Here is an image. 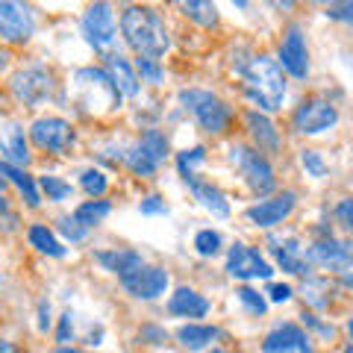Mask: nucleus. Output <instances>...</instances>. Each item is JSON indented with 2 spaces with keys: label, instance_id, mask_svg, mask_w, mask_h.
<instances>
[{
  "label": "nucleus",
  "instance_id": "f257e3e1",
  "mask_svg": "<svg viewBox=\"0 0 353 353\" xmlns=\"http://www.w3.org/2000/svg\"><path fill=\"white\" fill-rule=\"evenodd\" d=\"M236 74L245 80V94L253 106L262 112H277L285 101V77L277 59L265 57H250L245 62H236Z\"/></svg>",
  "mask_w": 353,
  "mask_h": 353
},
{
  "label": "nucleus",
  "instance_id": "f03ea898",
  "mask_svg": "<svg viewBox=\"0 0 353 353\" xmlns=\"http://www.w3.org/2000/svg\"><path fill=\"white\" fill-rule=\"evenodd\" d=\"M121 32L130 48L145 59H162L171 48L165 18L153 6H127L121 12Z\"/></svg>",
  "mask_w": 353,
  "mask_h": 353
},
{
  "label": "nucleus",
  "instance_id": "7ed1b4c3",
  "mask_svg": "<svg viewBox=\"0 0 353 353\" xmlns=\"http://www.w3.org/2000/svg\"><path fill=\"white\" fill-rule=\"evenodd\" d=\"M180 103H183V109H189L197 124L206 132H212V136L224 132L230 127V121H233V109L221 101V97H215L212 92H206V88H183Z\"/></svg>",
  "mask_w": 353,
  "mask_h": 353
},
{
  "label": "nucleus",
  "instance_id": "20e7f679",
  "mask_svg": "<svg viewBox=\"0 0 353 353\" xmlns=\"http://www.w3.org/2000/svg\"><path fill=\"white\" fill-rule=\"evenodd\" d=\"M83 39L92 44L97 53H109L118 39V24H115V9L109 0H94L85 6V12L80 18Z\"/></svg>",
  "mask_w": 353,
  "mask_h": 353
},
{
  "label": "nucleus",
  "instance_id": "39448f33",
  "mask_svg": "<svg viewBox=\"0 0 353 353\" xmlns=\"http://www.w3.org/2000/svg\"><path fill=\"white\" fill-rule=\"evenodd\" d=\"M168 136L162 130H148L136 145H130L124 153V165L136 176H150L159 171V165L168 159Z\"/></svg>",
  "mask_w": 353,
  "mask_h": 353
},
{
  "label": "nucleus",
  "instance_id": "423d86ee",
  "mask_svg": "<svg viewBox=\"0 0 353 353\" xmlns=\"http://www.w3.org/2000/svg\"><path fill=\"white\" fill-rule=\"evenodd\" d=\"M230 159H233V165L241 171V176H245V183L250 185L253 194H271L274 189H277V176H274V168L271 162L262 157L259 150H253L248 145H233L230 148Z\"/></svg>",
  "mask_w": 353,
  "mask_h": 353
},
{
  "label": "nucleus",
  "instance_id": "0eeeda50",
  "mask_svg": "<svg viewBox=\"0 0 353 353\" xmlns=\"http://www.w3.org/2000/svg\"><path fill=\"white\" fill-rule=\"evenodd\" d=\"M36 9L30 0H0V41L27 44L36 36Z\"/></svg>",
  "mask_w": 353,
  "mask_h": 353
},
{
  "label": "nucleus",
  "instance_id": "6e6552de",
  "mask_svg": "<svg viewBox=\"0 0 353 353\" xmlns=\"http://www.w3.org/2000/svg\"><path fill=\"white\" fill-rule=\"evenodd\" d=\"M9 88H12V94L24 106L36 109V106H41L44 101H50L53 97L57 80H53V74L48 68H41V65H30V68H21L18 74H12Z\"/></svg>",
  "mask_w": 353,
  "mask_h": 353
},
{
  "label": "nucleus",
  "instance_id": "1a4fd4ad",
  "mask_svg": "<svg viewBox=\"0 0 353 353\" xmlns=\"http://www.w3.org/2000/svg\"><path fill=\"white\" fill-rule=\"evenodd\" d=\"M303 256H306L309 265L347 274V271H353V241H341V239H333V236H324V239L312 241V245L303 250Z\"/></svg>",
  "mask_w": 353,
  "mask_h": 353
},
{
  "label": "nucleus",
  "instance_id": "9d476101",
  "mask_svg": "<svg viewBox=\"0 0 353 353\" xmlns=\"http://www.w3.org/2000/svg\"><path fill=\"white\" fill-rule=\"evenodd\" d=\"M227 274L233 280H271L274 277V265L262 256L256 248L241 245L236 241L227 253Z\"/></svg>",
  "mask_w": 353,
  "mask_h": 353
},
{
  "label": "nucleus",
  "instance_id": "9b49d317",
  "mask_svg": "<svg viewBox=\"0 0 353 353\" xmlns=\"http://www.w3.org/2000/svg\"><path fill=\"white\" fill-rule=\"evenodd\" d=\"M336 121H339V112H336V106L330 101H321V97H306V101L294 109L292 127H294V132H301V136H318V132L336 127Z\"/></svg>",
  "mask_w": 353,
  "mask_h": 353
},
{
  "label": "nucleus",
  "instance_id": "f8f14e48",
  "mask_svg": "<svg viewBox=\"0 0 353 353\" xmlns=\"http://www.w3.org/2000/svg\"><path fill=\"white\" fill-rule=\"evenodd\" d=\"M30 139L32 145L48 150V153H65L71 145H74V127L68 124L65 118H57V115H44V118H36L30 127Z\"/></svg>",
  "mask_w": 353,
  "mask_h": 353
},
{
  "label": "nucleus",
  "instance_id": "ddd939ff",
  "mask_svg": "<svg viewBox=\"0 0 353 353\" xmlns=\"http://www.w3.org/2000/svg\"><path fill=\"white\" fill-rule=\"evenodd\" d=\"M121 285L136 297V301H157L159 294L168 289V271L157 268V265H141L127 277H121Z\"/></svg>",
  "mask_w": 353,
  "mask_h": 353
},
{
  "label": "nucleus",
  "instance_id": "4468645a",
  "mask_svg": "<svg viewBox=\"0 0 353 353\" xmlns=\"http://www.w3.org/2000/svg\"><path fill=\"white\" fill-rule=\"evenodd\" d=\"M280 68L289 71L294 80H306L309 74V48H306V36L303 30L292 24L289 30H285V36L280 41Z\"/></svg>",
  "mask_w": 353,
  "mask_h": 353
},
{
  "label": "nucleus",
  "instance_id": "2eb2a0df",
  "mask_svg": "<svg viewBox=\"0 0 353 353\" xmlns=\"http://www.w3.org/2000/svg\"><path fill=\"white\" fill-rule=\"evenodd\" d=\"M297 203V194L294 192H283L277 197H271V201H259V203H253L245 218L250 221L253 227H262V230H271V227H277L283 224L285 218L292 215V209Z\"/></svg>",
  "mask_w": 353,
  "mask_h": 353
},
{
  "label": "nucleus",
  "instance_id": "dca6fc26",
  "mask_svg": "<svg viewBox=\"0 0 353 353\" xmlns=\"http://www.w3.org/2000/svg\"><path fill=\"white\" fill-rule=\"evenodd\" d=\"M262 353H315V347L297 324H280L274 333L265 336Z\"/></svg>",
  "mask_w": 353,
  "mask_h": 353
},
{
  "label": "nucleus",
  "instance_id": "f3484780",
  "mask_svg": "<svg viewBox=\"0 0 353 353\" xmlns=\"http://www.w3.org/2000/svg\"><path fill=\"white\" fill-rule=\"evenodd\" d=\"M106 74L121 97H139L141 83H139L136 65H130V59H124L121 53H106Z\"/></svg>",
  "mask_w": 353,
  "mask_h": 353
},
{
  "label": "nucleus",
  "instance_id": "a211bd4d",
  "mask_svg": "<svg viewBox=\"0 0 353 353\" xmlns=\"http://www.w3.org/2000/svg\"><path fill=\"white\" fill-rule=\"evenodd\" d=\"M268 245H271L274 259H277V265L283 271H289V274H309V262L303 256V248H301V241H297L294 236H285V239L271 236Z\"/></svg>",
  "mask_w": 353,
  "mask_h": 353
},
{
  "label": "nucleus",
  "instance_id": "6ab92c4d",
  "mask_svg": "<svg viewBox=\"0 0 353 353\" xmlns=\"http://www.w3.org/2000/svg\"><path fill=\"white\" fill-rule=\"evenodd\" d=\"M0 159L18 168L30 165V148H27V136L21 124H6L0 127Z\"/></svg>",
  "mask_w": 353,
  "mask_h": 353
},
{
  "label": "nucleus",
  "instance_id": "aec40b11",
  "mask_svg": "<svg viewBox=\"0 0 353 353\" xmlns=\"http://www.w3.org/2000/svg\"><path fill=\"white\" fill-rule=\"evenodd\" d=\"M245 124L250 130L253 141H256L259 153H277L280 150V132L274 127V121L265 115V112H256V109H250L245 115Z\"/></svg>",
  "mask_w": 353,
  "mask_h": 353
},
{
  "label": "nucleus",
  "instance_id": "412c9836",
  "mask_svg": "<svg viewBox=\"0 0 353 353\" xmlns=\"http://www.w3.org/2000/svg\"><path fill=\"white\" fill-rule=\"evenodd\" d=\"M94 262L101 265L103 271L115 274V277H127V274H132L136 268H141V265H145L141 253H136V250H124V248L97 250V253H94Z\"/></svg>",
  "mask_w": 353,
  "mask_h": 353
},
{
  "label": "nucleus",
  "instance_id": "4be33fe9",
  "mask_svg": "<svg viewBox=\"0 0 353 353\" xmlns=\"http://www.w3.org/2000/svg\"><path fill=\"white\" fill-rule=\"evenodd\" d=\"M189 189L194 194V201L201 203L206 212H212L215 218H230V201H227V194L218 189V185L212 183H206V180H189Z\"/></svg>",
  "mask_w": 353,
  "mask_h": 353
},
{
  "label": "nucleus",
  "instance_id": "5701e85b",
  "mask_svg": "<svg viewBox=\"0 0 353 353\" xmlns=\"http://www.w3.org/2000/svg\"><path fill=\"white\" fill-rule=\"evenodd\" d=\"M168 312L176 318H203L209 312V301L203 294H197L194 289H176L168 301Z\"/></svg>",
  "mask_w": 353,
  "mask_h": 353
},
{
  "label": "nucleus",
  "instance_id": "b1692460",
  "mask_svg": "<svg viewBox=\"0 0 353 353\" xmlns=\"http://www.w3.org/2000/svg\"><path fill=\"white\" fill-rule=\"evenodd\" d=\"M174 6L192 21V24L203 27V30H212L218 27V6L215 0H174Z\"/></svg>",
  "mask_w": 353,
  "mask_h": 353
},
{
  "label": "nucleus",
  "instance_id": "393cba45",
  "mask_svg": "<svg viewBox=\"0 0 353 353\" xmlns=\"http://www.w3.org/2000/svg\"><path fill=\"white\" fill-rule=\"evenodd\" d=\"M215 339H221L218 327H206V324H183L176 330V341L185 350H203L206 345H212Z\"/></svg>",
  "mask_w": 353,
  "mask_h": 353
},
{
  "label": "nucleus",
  "instance_id": "a878e982",
  "mask_svg": "<svg viewBox=\"0 0 353 353\" xmlns=\"http://www.w3.org/2000/svg\"><path fill=\"white\" fill-rule=\"evenodd\" d=\"M0 176H9V180L18 185V192L24 194L27 206H32V209L41 206V194H39V189H36V180H32V176H30L24 168H18V165H9V162L0 159Z\"/></svg>",
  "mask_w": 353,
  "mask_h": 353
},
{
  "label": "nucleus",
  "instance_id": "bb28decb",
  "mask_svg": "<svg viewBox=\"0 0 353 353\" xmlns=\"http://www.w3.org/2000/svg\"><path fill=\"white\" fill-rule=\"evenodd\" d=\"M27 239H30V245L36 248V250H41V253H48V256H57V259H62L65 256V248H62V241L50 233L44 224H32L30 227V233H27Z\"/></svg>",
  "mask_w": 353,
  "mask_h": 353
},
{
  "label": "nucleus",
  "instance_id": "cd10ccee",
  "mask_svg": "<svg viewBox=\"0 0 353 353\" xmlns=\"http://www.w3.org/2000/svg\"><path fill=\"white\" fill-rule=\"evenodd\" d=\"M109 212H112V203H109V201H101V197H92V201H85V203H80V206L74 209V218L80 221L83 227L92 230V227L101 224V221H103Z\"/></svg>",
  "mask_w": 353,
  "mask_h": 353
},
{
  "label": "nucleus",
  "instance_id": "c85d7f7f",
  "mask_svg": "<svg viewBox=\"0 0 353 353\" xmlns=\"http://www.w3.org/2000/svg\"><path fill=\"white\" fill-rule=\"evenodd\" d=\"M303 297H306V303L309 306H315V309H324L330 306V283L321 280V277H312V280H306L303 283Z\"/></svg>",
  "mask_w": 353,
  "mask_h": 353
},
{
  "label": "nucleus",
  "instance_id": "c756f323",
  "mask_svg": "<svg viewBox=\"0 0 353 353\" xmlns=\"http://www.w3.org/2000/svg\"><path fill=\"white\" fill-rule=\"evenodd\" d=\"M203 162H206V148L197 145V148L183 150L180 157H176V168H180V176H183V180L189 183V180H194V176H197L194 168H197V165H203Z\"/></svg>",
  "mask_w": 353,
  "mask_h": 353
},
{
  "label": "nucleus",
  "instance_id": "7c9ffc66",
  "mask_svg": "<svg viewBox=\"0 0 353 353\" xmlns=\"http://www.w3.org/2000/svg\"><path fill=\"white\" fill-rule=\"evenodd\" d=\"M80 185H83V192L88 197H103L106 189H109V180H106V174L103 171H97V168H85L80 174Z\"/></svg>",
  "mask_w": 353,
  "mask_h": 353
},
{
  "label": "nucleus",
  "instance_id": "2f4dec72",
  "mask_svg": "<svg viewBox=\"0 0 353 353\" xmlns=\"http://www.w3.org/2000/svg\"><path fill=\"white\" fill-rule=\"evenodd\" d=\"M41 192L48 194V201L62 203V201H68L74 189H71V183H65V180H62V176L48 174V176H41Z\"/></svg>",
  "mask_w": 353,
  "mask_h": 353
},
{
  "label": "nucleus",
  "instance_id": "473e14b6",
  "mask_svg": "<svg viewBox=\"0 0 353 353\" xmlns=\"http://www.w3.org/2000/svg\"><path fill=\"white\" fill-rule=\"evenodd\" d=\"M136 74L141 77V83H150V85H159L165 80V68L159 65V59H145L139 57L136 59Z\"/></svg>",
  "mask_w": 353,
  "mask_h": 353
},
{
  "label": "nucleus",
  "instance_id": "72a5a7b5",
  "mask_svg": "<svg viewBox=\"0 0 353 353\" xmlns=\"http://www.w3.org/2000/svg\"><path fill=\"white\" fill-rule=\"evenodd\" d=\"M194 250L201 253V256H218L221 253V233H215V230H201V233L194 236Z\"/></svg>",
  "mask_w": 353,
  "mask_h": 353
},
{
  "label": "nucleus",
  "instance_id": "f704fd0d",
  "mask_svg": "<svg viewBox=\"0 0 353 353\" xmlns=\"http://www.w3.org/2000/svg\"><path fill=\"white\" fill-rule=\"evenodd\" d=\"M301 165L306 168L309 176H315V180H321V176L330 174V165L324 162V157L318 150H301Z\"/></svg>",
  "mask_w": 353,
  "mask_h": 353
},
{
  "label": "nucleus",
  "instance_id": "c9c22d12",
  "mask_svg": "<svg viewBox=\"0 0 353 353\" xmlns=\"http://www.w3.org/2000/svg\"><path fill=\"white\" fill-rule=\"evenodd\" d=\"M236 294H239V301H241V306H245L248 312H253V315H265L268 303H265V297H262L259 292H253V289H248V285H241Z\"/></svg>",
  "mask_w": 353,
  "mask_h": 353
},
{
  "label": "nucleus",
  "instance_id": "e433bc0d",
  "mask_svg": "<svg viewBox=\"0 0 353 353\" xmlns=\"http://www.w3.org/2000/svg\"><path fill=\"white\" fill-rule=\"evenodd\" d=\"M57 227H59V233L68 239V241H83V239L88 236V227H83L74 215H71V218H68V215L59 218V221H57Z\"/></svg>",
  "mask_w": 353,
  "mask_h": 353
},
{
  "label": "nucleus",
  "instance_id": "4c0bfd02",
  "mask_svg": "<svg viewBox=\"0 0 353 353\" xmlns=\"http://www.w3.org/2000/svg\"><path fill=\"white\" fill-rule=\"evenodd\" d=\"M327 18L353 27V0H330L327 3Z\"/></svg>",
  "mask_w": 353,
  "mask_h": 353
},
{
  "label": "nucleus",
  "instance_id": "58836bf2",
  "mask_svg": "<svg viewBox=\"0 0 353 353\" xmlns=\"http://www.w3.org/2000/svg\"><path fill=\"white\" fill-rule=\"evenodd\" d=\"M336 221L353 236V197H345V201H339V206H336Z\"/></svg>",
  "mask_w": 353,
  "mask_h": 353
},
{
  "label": "nucleus",
  "instance_id": "ea45409f",
  "mask_svg": "<svg viewBox=\"0 0 353 353\" xmlns=\"http://www.w3.org/2000/svg\"><path fill=\"white\" fill-rule=\"evenodd\" d=\"M139 339H141V341H148V345H165V341H168V330L148 324V327H141Z\"/></svg>",
  "mask_w": 353,
  "mask_h": 353
},
{
  "label": "nucleus",
  "instance_id": "a19ab883",
  "mask_svg": "<svg viewBox=\"0 0 353 353\" xmlns=\"http://www.w3.org/2000/svg\"><path fill=\"white\" fill-rule=\"evenodd\" d=\"M141 215H165L168 212V206H165V201L159 194H150V197H145V201H141Z\"/></svg>",
  "mask_w": 353,
  "mask_h": 353
},
{
  "label": "nucleus",
  "instance_id": "79ce46f5",
  "mask_svg": "<svg viewBox=\"0 0 353 353\" xmlns=\"http://www.w3.org/2000/svg\"><path fill=\"white\" fill-rule=\"evenodd\" d=\"M268 297L274 303H285V301H292V289L285 283H271L268 285Z\"/></svg>",
  "mask_w": 353,
  "mask_h": 353
},
{
  "label": "nucleus",
  "instance_id": "37998d69",
  "mask_svg": "<svg viewBox=\"0 0 353 353\" xmlns=\"http://www.w3.org/2000/svg\"><path fill=\"white\" fill-rule=\"evenodd\" d=\"M71 333H74V315H71V312H65V315L59 318V333H57V339L62 341V345H68V341H71Z\"/></svg>",
  "mask_w": 353,
  "mask_h": 353
},
{
  "label": "nucleus",
  "instance_id": "c03bdc74",
  "mask_svg": "<svg viewBox=\"0 0 353 353\" xmlns=\"http://www.w3.org/2000/svg\"><path fill=\"white\" fill-rule=\"evenodd\" d=\"M303 324H309L312 330H318V333H321L324 339H333V336H336V330H333V327H327V324H321L315 315H306V312H303Z\"/></svg>",
  "mask_w": 353,
  "mask_h": 353
},
{
  "label": "nucleus",
  "instance_id": "a18cd8bd",
  "mask_svg": "<svg viewBox=\"0 0 353 353\" xmlns=\"http://www.w3.org/2000/svg\"><path fill=\"white\" fill-rule=\"evenodd\" d=\"M39 330H41V333H48V330H50V303L48 301L39 303Z\"/></svg>",
  "mask_w": 353,
  "mask_h": 353
},
{
  "label": "nucleus",
  "instance_id": "49530a36",
  "mask_svg": "<svg viewBox=\"0 0 353 353\" xmlns=\"http://www.w3.org/2000/svg\"><path fill=\"white\" fill-rule=\"evenodd\" d=\"M271 9H277V12H294L297 0H265Z\"/></svg>",
  "mask_w": 353,
  "mask_h": 353
},
{
  "label": "nucleus",
  "instance_id": "de8ad7c7",
  "mask_svg": "<svg viewBox=\"0 0 353 353\" xmlns=\"http://www.w3.org/2000/svg\"><path fill=\"white\" fill-rule=\"evenodd\" d=\"M6 65H9V50H3V48H0V71H3Z\"/></svg>",
  "mask_w": 353,
  "mask_h": 353
},
{
  "label": "nucleus",
  "instance_id": "09e8293b",
  "mask_svg": "<svg viewBox=\"0 0 353 353\" xmlns=\"http://www.w3.org/2000/svg\"><path fill=\"white\" fill-rule=\"evenodd\" d=\"M233 6H239L241 12H248V9H250V0H233Z\"/></svg>",
  "mask_w": 353,
  "mask_h": 353
},
{
  "label": "nucleus",
  "instance_id": "8fccbe9b",
  "mask_svg": "<svg viewBox=\"0 0 353 353\" xmlns=\"http://www.w3.org/2000/svg\"><path fill=\"white\" fill-rule=\"evenodd\" d=\"M341 283H345V285H347V289L353 292V274H350V271L345 274V277H341Z\"/></svg>",
  "mask_w": 353,
  "mask_h": 353
},
{
  "label": "nucleus",
  "instance_id": "3c124183",
  "mask_svg": "<svg viewBox=\"0 0 353 353\" xmlns=\"http://www.w3.org/2000/svg\"><path fill=\"white\" fill-rule=\"evenodd\" d=\"M59 353H83V350H74V347H71V350H68V347H59Z\"/></svg>",
  "mask_w": 353,
  "mask_h": 353
},
{
  "label": "nucleus",
  "instance_id": "603ef678",
  "mask_svg": "<svg viewBox=\"0 0 353 353\" xmlns=\"http://www.w3.org/2000/svg\"><path fill=\"white\" fill-rule=\"evenodd\" d=\"M0 212H6V201H3V194H0Z\"/></svg>",
  "mask_w": 353,
  "mask_h": 353
},
{
  "label": "nucleus",
  "instance_id": "864d4df0",
  "mask_svg": "<svg viewBox=\"0 0 353 353\" xmlns=\"http://www.w3.org/2000/svg\"><path fill=\"white\" fill-rule=\"evenodd\" d=\"M0 353H12V347H9V345H0Z\"/></svg>",
  "mask_w": 353,
  "mask_h": 353
},
{
  "label": "nucleus",
  "instance_id": "5fc2aeb1",
  "mask_svg": "<svg viewBox=\"0 0 353 353\" xmlns=\"http://www.w3.org/2000/svg\"><path fill=\"white\" fill-rule=\"evenodd\" d=\"M347 333H350V339H353V318H350V321H347Z\"/></svg>",
  "mask_w": 353,
  "mask_h": 353
},
{
  "label": "nucleus",
  "instance_id": "6e6d98bb",
  "mask_svg": "<svg viewBox=\"0 0 353 353\" xmlns=\"http://www.w3.org/2000/svg\"><path fill=\"white\" fill-rule=\"evenodd\" d=\"M209 353H230V350H221V347H215V350H209Z\"/></svg>",
  "mask_w": 353,
  "mask_h": 353
},
{
  "label": "nucleus",
  "instance_id": "4d7b16f0",
  "mask_svg": "<svg viewBox=\"0 0 353 353\" xmlns=\"http://www.w3.org/2000/svg\"><path fill=\"white\" fill-rule=\"evenodd\" d=\"M3 185H6V180H3V176H0V192H3Z\"/></svg>",
  "mask_w": 353,
  "mask_h": 353
},
{
  "label": "nucleus",
  "instance_id": "13d9d810",
  "mask_svg": "<svg viewBox=\"0 0 353 353\" xmlns=\"http://www.w3.org/2000/svg\"><path fill=\"white\" fill-rule=\"evenodd\" d=\"M345 353H353V345H347V347H345Z\"/></svg>",
  "mask_w": 353,
  "mask_h": 353
},
{
  "label": "nucleus",
  "instance_id": "bf43d9fd",
  "mask_svg": "<svg viewBox=\"0 0 353 353\" xmlns=\"http://www.w3.org/2000/svg\"><path fill=\"white\" fill-rule=\"evenodd\" d=\"M315 3H330V0H315Z\"/></svg>",
  "mask_w": 353,
  "mask_h": 353
}]
</instances>
